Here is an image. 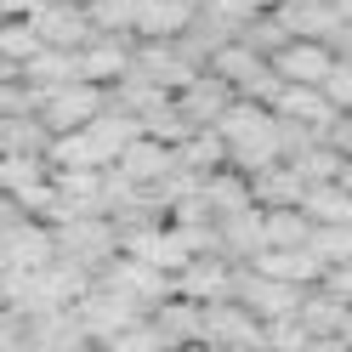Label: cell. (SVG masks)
<instances>
[{"instance_id": "cell-6", "label": "cell", "mask_w": 352, "mask_h": 352, "mask_svg": "<svg viewBox=\"0 0 352 352\" xmlns=\"http://www.w3.org/2000/svg\"><path fill=\"white\" fill-rule=\"evenodd\" d=\"M69 313H74V324H80V336L85 341H91V346H102V341H114L120 336V329H137L148 313H142V307H131L125 296H114V290H102V284L91 278V290H85L74 307H69Z\"/></svg>"}, {"instance_id": "cell-2", "label": "cell", "mask_w": 352, "mask_h": 352, "mask_svg": "<svg viewBox=\"0 0 352 352\" xmlns=\"http://www.w3.org/2000/svg\"><path fill=\"white\" fill-rule=\"evenodd\" d=\"M52 250H57V261H69L85 278H97L108 261L120 256V233H114L108 216H80V222H57L52 228Z\"/></svg>"}, {"instance_id": "cell-7", "label": "cell", "mask_w": 352, "mask_h": 352, "mask_svg": "<svg viewBox=\"0 0 352 352\" xmlns=\"http://www.w3.org/2000/svg\"><path fill=\"white\" fill-rule=\"evenodd\" d=\"M97 284H102V290H114V296H125L131 307H142V313H153L160 301H170V296H176V278L153 273L148 261L125 256V250H120V256H114V261H108V267L97 273Z\"/></svg>"}, {"instance_id": "cell-26", "label": "cell", "mask_w": 352, "mask_h": 352, "mask_svg": "<svg viewBox=\"0 0 352 352\" xmlns=\"http://www.w3.org/2000/svg\"><path fill=\"white\" fill-rule=\"evenodd\" d=\"M307 245H313V256L324 261V267H346L352 261V222L346 228H313Z\"/></svg>"}, {"instance_id": "cell-32", "label": "cell", "mask_w": 352, "mask_h": 352, "mask_svg": "<svg viewBox=\"0 0 352 352\" xmlns=\"http://www.w3.org/2000/svg\"><path fill=\"white\" fill-rule=\"evenodd\" d=\"M40 12V0H0V23H23Z\"/></svg>"}, {"instance_id": "cell-35", "label": "cell", "mask_w": 352, "mask_h": 352, "mask_svg": "<svg viewBox=\"0 0 352 352\" xmlns=\"http://www.w3.org/2000/svg\"><path fill=\"white\" fill-rule=\"evenodd\" d=\"M0 85H17V69H12L6 57H0Z\"/></svg>"}, {"instance_id": "cell-33", "label": "cell", "mask_w": 352, "mask_h": 352, "mask_svg": "<svg viewBox=\"0 0 352 352\" xmlns=\"http://www.w3.org/2000/svg\"><path fill=\"white\" fill-rule=\"evenodd\" d=\"M301 352H352V341H341V336H324V341H307Z\"/></svg>"}, {"instance_id": "cell-21", "label": "cell", "mask_w": 352, "mask_h": 352, "mask_svg": "<svg viewBox=\"0 0 352 352\" xmlns=\"http://www.w3.org/2000/svg\"><path fill=\"white\" fill-rule=\"evenodd\" d=\"M290 324L301 329L307 341H324V336H346V324H352V307H346V301H336L329 290H307Z\"/></svg>"}, {"instance_id": "cell-31", "label": "cell", "mask_w": 352, "mask_h": 352, "mask_svg": "<svg viewBox=\"0 0 352 352\" xmlns=\"http://www.w3.org/2000/svg\"><path fill=\"white\" fill-rule=\"evenodd\" d=\"M23 222H29V216L17 210V199H6V193H0V239H12V233L23 228Z\"/></svg>"}, {"instance_id": "cell-18", "label": "cell", "mask_w": 352, "mask_h": 352, "mask_svg": "<svg viewBox=\"0 0 352 352\" xmlns=\"http://www.w3.org/2000/svg\"><path fill=\"white\" fill-rule=\"evenodd\" d=\"M199 199H205V216H210V228L216 222H228V216H245V210H256V199H250V176H239V170H210L205 182H199Z\"/></svg>"}, {"instance_id": "cell-13", "label": "cell", "mask_w": 352, "mask_h": 352, "mask_svg": "<svg viewBox=\"0 0 352 352\" xmlns=\"http://www.w3.org/2000/svg\"><path fill=\"white\" fill-rule=\"evenodd\" d=\"M131 46H137V40H102V34H91V40L74 52V74H80L85 85H97V91H108L114 80L131 74Z\"/></svg>"}, {"instance_id": "cell-29", "label": "cell", "mask_w": 352, "mask_h": 352, "mask_svg": "<svg viewBox=\"0 0 352 352\" xmlns=\"http://www.w3.org/2000/svg\"><path fill=\"white\" fill-rule=\"evenodd\" d=\"M97 352H165V346H160V336H153L148 318H142L137 329H120V336H114V341H102Z\"/></svg>"}, {"instance_id": "cell-9", "label": "cell", "mask_w": 352, "mask_h": 352, "mask_svg": "<svg viewBox=\"0 0 352 352\" xmlns=\"http://www.w3.org/2000/svg\"><path fill=\"white\" fill-rule=\"evenodd\" d=\"M267 69H273L278 85H313V91H324L336 57H329V46H318V40H284V46L267 57Z\"/></svg>"}, {"instance_id": "cell-20", "label": "cell", "mask_w": 352, "mask_h": 352, "mask_svg": "<svg viewBox=\"0 0 352 352\" xmlns=\"http://www.w3.org/2000/svg\"><path fill=\"white\" fill-rule=\"evenodd\" d=\"M250 199H256V210H301L307 182L296 176L290 160H278V165H267V170L250 176Z\"/></svg>"}, {"instance_id": "cell-12", "label": "cell", "mask_w": 352, "mask_h": 352, "mask_svg": "<svg viewBox=\"0 0 352 352\" xmlns=\"http://www.w3.org/2000/svg\"><path fill=\"white\" fill-rule=\"evenodd\" d=\"M170 102H176V114H182V125H188V131H216V120L228 114L233 91H228V85L216 80V74H205V69H199V74H193V80H188Z\"/></svg>"}, {"instance_id": "cell-28", "label": "cell", "mask_w": 352, "mask_h": 352, "mask_svg": "<svg viewBox=\"0 0 352 352\" xmlns=\"http://www.w3.org/2000/svg\"><path fill=\"white\" fill-rule=\"evenodd\" d=\"M324 97H329L336 114H352V57H336V69L324 80Z\"/></svg>"}, {"instance_id": "cell-36", "label": "cell", "mask_w": 352, "mask_h": 352, "mask_svg": "<svg viewBox=\"0 0 352 352\" xmlns=\"http://www.w3.org/2000/svg\"><path fill=\"white\" fill-rule=\"evenodd\" d=\"M250 6H256V12H273V6H278V0H250Z\"/></svg>"}, {"instance_id": "cell-34", "label": "cell", "mask_w": 352, "mask_h": 352, "mask_svg": "<svg viewBox=\"0 0 352 352\" xmlns=\"http://www.w3.org/2000/svg\"><path fill=\"white\" fill-rule=\"evenodd\" d=\"M336 188H341L346 199H352V165H341V176H336Z\"/></svg>"}, {"instance_id": "cell-37", "label": "cell", "mask_w": 352, "mask_h": 352, "mask_svg": "<svg viewBox=\"0 0 352 352\" xmlns=\"http://www.w3.org/2000/svg\"><path fill=\"white\" fill-rule=\"evenodd\" d=\"M80 6H85V0H80Z\"/></svg>"}, {"instance_id": "cell-1", "label": "cell", "mask_w": 352, "mask_h": 352, "mask_svg": "<svg viewBox=\"0 0 352 352\" xmlns=\"http://www.w3.org/2000/svg\"><path fill=\"white\" fill-rule=\"evenodd\" d=\"M216 142L228 153V170L256 176L284 160V125L267 102H228V114L216 120Z\"/></svg>"}, {"instance_id": "cell-25", "label": "cell", "mask_w": 352, "mask_h": 352, "mask_svg": "<svg viewBox=\"0 0 352 352\" xmlns=\"http://www.w3.org/2000/svg\"><path fill=\"white\" fill-rule=\"evenodd\" d=\"M85 23L102 40H131V23H137V0H85Z\"/></svg>"}, {"instance_id": "cell-5", "label": "cell", "mask_w": 352, "mask_h": 352, "mask_svg": "<svg viewBox=\"0 0 352 352\" xmlns=\"http://www.w3.org/2000/svg\"><path fill=\"white\" fill-rule=\"evenodd\" d=\"M199 352H267V324L239 301H216L199 318Z\"/></svg>"}, {"instance_id": "cell-4", "label": "cell", "mask_w": 352, "mask_h": 352, "mask_svg": "<svg viewBox=\"0 0 352 352\" xmlns=\"http://www.w3.org/2000/svg\"><path fill=\"white\" fill-rule=\"evenodd\" d=\"M102 108H108V91H97L85 80H69V85H57L46 97H34V125L46 137H69V131H85Z\"/></svg>"}, {"instance_id": "cell-16", "label": "cell", "mask_w": 352, "mask_h": 352, "mask_svg": "<svg viewBox=\"0 0 352 352\" xmlns=\"http://www.w3.org/2000/svg\"><path fill=\"white\" fill-rule=\"evenodd\" d=\"M114 170L125 176L131 188H160L165 176H176V148H165V142H153V137H137L120 160H114Z\"/></svg>"}, {"instance_id": "cell-15", "label": "cell", "mask_w": 352, "mask_h": 352, "mask_svg": "<svg viewBox=\"0 0 352 352\" xmlns=\"http://www.w3.org/2000/svg\"><path fill=\"white\" fill-rule=\"evenodd\" d=\"M199 318H205V307L170 296V301H160V307L148 313V329L160 336L165 352H193V346H199Z\"/></svg>"}, {"instance_id": "cell-17", "label": "cell", "mask_w": 352, "mask_h": 352, "mask_svg": "<svg viewBox=\"0 0 352 352\" xmlns=\"http://www.w3.org/2000/svg\"><path fill=\"white\" fill-rule=\"evenodd\" d=\"M273 29L284 40H329V29H336V12H329V0H278V6L267 12Z\"/></svg>"}, {"instance_id": "cell-30", "label": "cell", "mask_w": 352, "mask_h": 352, "mask_svg": "<svg viewBox=\"0 0 352 352\" xmlns=\"http://www.w3.org/2000/svg\"><path fill=\"white\" fill-rule=\"evenodd\" d=\"M329 153H336V160L341 165H352V114H336V120H329L324 125V137H318Z\"/></svg>"}, {"instance_id": "cell-14", "label": "cell", "mask_w": 352, "mask_h": 352, "mask_svg": "<svg viewBox=\"0 0 352 352\" xmlns=\"http://www.w3.org/2000/svg\"><path fill=\"white\" fill-rule=\"evenodd\" d=\"M193 12L199 6H188V0H137V23H131V40H142V46H153V40H182L188 23H193Z\"/></svg>"}, {"instance_id": "cell-3", "label": "cell", "mask_w": 352, "mask_h": 352, "mask_svg": "<svg viewBox=\"0 0 352 352\" xmlns=\"http://www.w3.org/2000/svg\"><path fill=\"white\" fill-rule=\"evenodd\" d=\"M205 74H216L233 91V102H273L278 97V80L267 69V57L250 52L245 40H228V46H216L205 57Z\"/></svg>"}, {"instance_id": "cell-23", "label": "cell", "mask_w": 352, "mask_h": 352, "mask_svg": "<svg viewBox=\"0 0 352 352\" xmlns=\"http://www.w3.org/2000/svg\"><path fill=\"white\" fill-rule=\"evenodd\" d=\"M313 239V222L301 210H261V250H301Z\"/></svg>"}, {"instance_id": "cell-22", "label": "cell", "mask_w": 352, "mask_h": 352, "mask_svg": "<svg viewBox=\"0 0 352 352\" xmlns=\"http://www.w3.org/2000/svg\"><path fill=\"white\" fill-rule=\"evenodd\" d=\"M69 80H80L74 74V52H40V57H29L23 69H17V85L29 91V102L57 91V85H69Z\"/></svg>"}, {"instance_id": "cell-27", "label": "cell", "mask_w": 352, "mask_h": 352, "mask_svg": "<svg viewBox=\"0 0 352 352\" xmlns=\"http://www.w3.org/2000/svg\"><path fill=\"white\" fill-rule=\"evenodd\" d=\"M0 57L12 63V69H23L29 57H40V40L29 23H0Z\"/></svg>"}, {"instance_id": "cell-11", "label": "cell", "mask_w": 352, "mask_h": 352, "mask_svg": "<svg viewBox=\"0 0 352 352\" xmlns=\"http://www.w3.org/2000/svg\"><path fill=\"white\" fill-rule=\"evenodd\" d=\"M233 278H239V267L210 250V256H193L176 273V296L193 301V307H216V301H233Z\"/></svg>"}, {"instance_id": "cell-24", "label": "cell", "mask_w": 352, "mask_h": 352, "mask_svg": "<svg viewBox=\"0 0 352 352\" xmlns=\"http://www.w3.org/2000/svg\"><path fill=\"white\" fill-rule=\"evenodd\" d=\"M301 216L313 228H346L352 222V199L336 188V182H324V188H307V199H301Z\"/></svg>"}, {"instance_id": "cell-19", "label": "cell", "mask_w": 352, "mask_h": 352, "mask_svg": "<svg viewBox=\"0 0 352 352\" xmlns=\"http://www.w3.org/2000/svg\"><path fill=\"white\" fill-rule=\"evenodd\" d=\"M250 267L278 278V284H290V290H318V278H324V261L313 256V245H301V250H261Z\"/></svg>"}, {"instance_id": "cell-8", "label": "cell", "mask_w": 352, "mask_h": 352, "mask_svg": "<svg viewBox=\"0 0 352 352\" xmlns=\"http://www.w3.org/2000/svg\"><path fill=\"white\" fill-rule=\"evenodd\" d=\"M34 29L40 52H80L85 40H91V23H85V6L80 0H40V12L23 17Z\"/></svg>"}, {"instance_id": "cell-10", "label": "cell", "mask_w": 352, "mask_h": 352, "mask_svg": "<svg viewBox=\"0 0 352 352\" xmlns=\"http://www.w3.org/2000/svg\"><path fill=\"white\" fill-rule=\"evenodd\" d=\"M267 108L278 114V125H290L296 137H307V142H318V137H324V125L336 120L329 97L313 91V85H278V97H273Z\"/></svg>"}]
</instances>
